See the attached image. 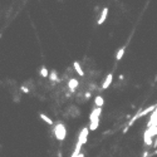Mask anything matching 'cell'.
Segmentation results:
<instances>
[{
    "instance_id": "cell-1",
    "label": "cell",
    "mask_w": 157,
    "mask_h": 157,
    "mask_svg": "<svg viewBox=\"0 0 157 157\" xmlns=\"http://www.w3.org/2000/svg\"><path fill=\"white\" fill-rule=\"evenodd\" d=\"M54 133H55V137L58 140H64L65 134H67V131H65V127L63 125H57L55 130H54Z\"/></svg>"
},
{
    "instance_id": "cell-2",
    "label": "cell",
    "mask_w": 157,
    "mask_h": 157,
    "mask_svg": "<svg viewBox=\"0 0 157 157\" xmlns=\"http://www.w3.org/2000/svg\"><path fill=\"white\" fill-rule=\"evenodd\" d=\"M155 107H156V106H149V107L148 108H146V109H143V111H141L140 113H138V114L137 116H134V117H132V119H131V121H130V123H128V127L131 126V125H132V123L134 122V121H136V119H138V118H141V117H143V116H146V114H148V113L149 112H152L153 111V109H155Z\"/></svg>"
},
{
    "instance_id": "cell-3",
    "label": "cell",
    "mask_w": 157,
    "mask_h": 157,
    "mask_svg": "<svg viewBox=\"0 0 157 157\" xmlns=\"http://www.w3.org/2000/svg\"><path fill=\"white\" fill-rule=\"evenodd\" d=\"M88 128H83L82 131H81V134H79V137H78V142H81L82 145H84L86 142H87V137H88Z\"/></svg>"
},
{
    "instance_id": "cell-4",
    "label": "cell",
    "mask_w": 157,
    "mask_h": 157,
    "mask_svg": "<svg viewBox=\"0 0 157 157\" xmlns=\"http://www.w3.org/2000/svg\"><path fill=\"white\" fill-rule=\"evenodd\" d=\"M145 143L148 146L152 145V134H151V130L149 128L145 132Z\"/></svg>"
},
{
    "instance_id": "cell-5",
    "label": "cell",
    "mask_w": 157,
    "mask_h": 157,
    "mask_svg": "<svg viewBox=\"0 0 157 157\" xmlns=\"http://www.w3.org/2000/svg\"><path fill=\"white\" fill-rule=\"evenodd\" d=\"M112 79H113V75H112V74H108V75H107V79L104 81L103 86H102V88H103V89H107L108 87H109V84L112 83Z\"/></svg>"
},
{
    "instance_id": "cell-6",
    "label": "cell",
    "mask_w": 157,
    "mask_h": 157,
    "mask_svg": "<svg viewBox=\"0 0 157 157\" xmlns=\"http://www.w3.org/2000/svg\"><path fill=\"white\" fill-rule=\"evenodd\" d=\"M107 14H108V8H104L103 10H102V14H101L99 20H98V24H102V23L106 20V18H107Z\"/></svg>"
},
{
    "instance_id": "cell-7",
    "label": "cell",
    "mask_w": 157,
    "mask_h": 157,
    "mask_svg": "<svg viewBox=\"0 0 157 157\" xmlns=\"http://www.w3.org/2000/svg\"><path fill=\"white\" fill-rule=\"evenodd\" d=\"M81 147H82V143L81 142H77V146H75V149H74V152H73V155H72V157H77V156H79L81 155Z\"/></svg>"
},
{
    "instance_id": "cell-8",
    "label": "cell",
    "mask_w": 157,
    "mask_h": 157,
    "mask_svg": "<svg viewBox=\"0 0 157 157\" xmlns=\"http://www.w3.org/2000/svg\"><path fill=\"white\" fill-rule=\"evenodd\" d=\"M96 106L98 108H102V106H103L104 103V101H103V98H102V96H96Z\"/></svg>"
},
{
    "instance_id": "cell-9",
    "label": "cell",
    "mask_w": 157,
    "mask_h": 157,
    "mask_svg": "<svg viewBox=\"0 0 157 157\" xmlns=\"http://www.w3.org/2000/svg\"><path fill=\"white\" fill-rule=\"evenodd\" d=\"M74 69H75V72L78 73L79 75H84V73H83V71H82V68H81V65H79V63L78 62H74Z\"/></svg>"
},
{
    "instance_id": "cell-10",
    "label": "cell",
    "mask_w": 157,
    "mask_h": 157,
    "mask_svg": "<svg viewBox=\"0 0 157 157\" xmlns=\"http://www.w3.org/2000/svg\"><path fill=\"white\" fill-rule=\"evenodd\" d=\"M125 50H126V47H122V48L118 50V53H117V55H116V59H117V60L122 59L123 54H125Z\"/></svg>"
},
{
    "instance_id": "cell-11",
    "label": "cell",
    "mask_w": 157,
    "mask_h": 157,
    "mask_svg": "<svg viewBox=\"0 0 157 157\" xmlns=\"http://www.w3.org/2000/svg\"><path fill=\"white\" fill-rule=\"evenodd\" d=\"M39 116H40V118H42V119H43V121H44V122H47V123H48V125H53V121H52V119L49 118L48 116L43 114V113H40V114H39Z\"/></svg>"
},
{
    "instance_id": "cell-12",
    "label": "cell",
    "mask_w": 157,
    "mask_h": 157,
    "mask_svg": "<svg viewBox=\"0 0 157 157\" xmlns=\"http://www.w3.org/2000/svg\"><path fill=\"white\" fill-rule=\"evenodd\" d=\"M68 86H69V88L71 89H74L77 88V86H78V81H75V79H71L68 83Z\"/></svg>"
},
{
    "instance_id": "cell-13",
    "label": "cell",
    "mask_w": 157,
    "mask_h": 157,
    "mask_svg": "<svg viewBox=\"0 0 157 157\" xmlns=\"http://www.w3.org/2000/svg\"><path fill=\"white\" fill-rule=\"evenodd\" d=\"M40 75L42 77H49V72H48V69H47L45 67H42V69H40Z\"/></svg>"
},
{
    "instance_id": "cell-14",
    "label": "cell",
    "mask_w": 157,
    "mask_h": 157,
    "mask_svg": "<svg viewBox=\"0 0 157 157\" xmlns=\"http://www.w3.org/2000/svg\"><path fill=\"white\" fill-rule=\"evenodd\" d=\"M50 79H52V81H55L57 79V72L55 71H53L52 73H50Z\"/></svg>"
},
{
    "instance_id": "cell-15",
    "label": "cell",
    "mask_w": 157,
    "mask_h": 157,
    "mask_svg": "<svg viewBox=\"0 0 157 157\" xmlns=\"http://www.w3.org/2000/svg\"><path fill=\"white\" fill-rule=\"evenodd\" d=\"M21 90H23V92H25V93H28V92H29L28 88H25V87H21Z\"/></svg>"
},
{
    "instance_id": "cell-16",
    "label": "cell",
    "mask_w": 157,
    "mask_h": 157,
    "mask_svg": "<svg viewBox=\"0 0 157 157\" xmlns=\"http://www.w3.org/2000/svg\"><path fill=\"white\" fill-rule=\"evenodd\" d=\"M153 147H155V148L157 147V138H156V141H155V142H153Z\"/></svg>"
},
{
    "instance_id": "cell-17",
    "label": "cell",
    "mask_w": 157,
    "mask_h": 157,
    "mask_svg": "<svg viewBox=\"0 0 157 157\" xmlns=\"http://www.w3.org/2000/svg\"><path fill=\"white\" fill-rule=\"evenodd\" d=\"M89 97H90V93H87V94H86V98H87V99H88Z\"/></svg>"
},
{
    "instance_id": "cell-18",
    "label": "cell",
    "mask_w": 157,
    "mask_h": 157,
    "mask_svg": "<svg viewBox=\"0 0 157 157\" xmlns=\"http://www.w3.org/2000/svg\"><path fill=\"white\" fill-rule=\"evenodd\" d=\"M77 157H84V155H83V153H81V155H79V156H77Z\"/></svg>"
}]
</instances>
